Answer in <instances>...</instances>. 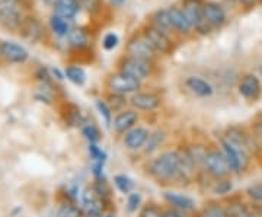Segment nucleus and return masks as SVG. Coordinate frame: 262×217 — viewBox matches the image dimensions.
Returning a JSON list of instances; mask_svg holds the SVG:
<instances>
[{
  "instance_id": "nucleus-37",
  "label": "nucleus",
  "mask_w": 262,
  "mask_h": 217,
  "mask_svg": "<svg viewBox=\"0 0 262 217\" xmlns=\"http://www.w3.org/2000/svg\"><path fill=\"white\" fill-rule=\"evenodd\" d=\"M232 188H233L232 181L229 180V178H225V180L215 181L214 185L211 187V191L215 196H227L232 191Z\"/></svg>"
},
{
  "instance_id": "nucleus-28",
  "label": "nucleus",
  "mask_w": 262,
  "mask_h": 217,
  "mask_svg": "<svg viewBox=\"0 0 262 217\" xmlns=\"http://www.w3.org/2000/svg\"><path fill=\"white\" fill-rule=\"evenodd\" d=\"M67 106V111L66 113H63V115H66L64 117V121L69 125H83L84 121L83 118H82V113H80V110L77 108V106H75V105H70L67 104L66 105Z\"/></svg>"
},
{
  "instance_id": "nucleus-22",
  "label": "nucleus",
  "mask_w": 262,
  "mask_h": 217,
  "mask_svg": "<svg viewBox=\"0 0 262 217\" xmlns=\"http://www.w3.org/2000/svg\"><path fill=\"white\" fill-rule=\"evenodd\" d=\"M79 12H80L79 0H58L54 6V13L67 20H73Z\"/></svg>"
},
{
  "instance_id": "nucleus-9",
  "label": "nucleus",
  "mask_w": 262,
  "mask_h": 217,
  "mask_svg": "<svg viewBox=\"0 0 262 217\" xmlns=\"http://www.w3.org/2000/svg\"><path fill=\"white\" fill-rule=\"evenodd\" d=\"M125 56L136 57V58H141V60H149V61H155L156 63L158 53L151 48V46L146 41V38L139 32V34L133 35L127 41V44H125Z\"/></svg>"
},
{
  "instance_id": "nucleus-15",
  "label": "nucleus",
  "mask_w": 262,
  "mask_h": 217,
  "mask_svg": "<svg viewBox=\"0 0 262 217\" xmlns=\"http://www.w3.org/2000/svg\"><path fill=\"white\" fill-rule=\"evenodd\" d=\"M169 12V18H170V24H172V28H173V32L178 34L181 37H188L194 32V28L192 25L189 24V20L187 19V16L184 15L182 9L179 8L178 5H173L168 8Z\"/></svg>"
},
{
  "instance_id": "nucleus-1",
  "label": "nucleus",
  "mask_w": 262,
  "mask_h": 217,
  "mask_svg": "<svg viewBox=\"0 0 262 217\" xmlns=\"http://www.w3.org/2000/svg\"><path fill=\"white\" fill-rule=\"evenodd\" d=\"M147 170L151 178L162 182L170 184L182 181V166L178 150L162 151L155 159H151L147 165Z\"/></svg>"
},
{
  "instance_id": "nucleus-10",
  "label": "nucleus",
  "mask_w": 262,
  "mask_h": 217,
  "mask_svg": "<svg viewBox=\"0 0 262 217\" xmlns=\"http://www.w3.org/2000/svg\"><path fill=\"white\" fill-rule=\"evenodd\" d=\"M18 34L31 44H38L46 38L47 29H46V25L37 16L28 15L24 18V22L19 28Z\"/></svg>"
},
{
  "instance_id": "nucleus-39",
  "label": "nucleus",
  "mask_w": 262,
  "mask_h": 217,
  "mask_svg": "<svg viewBox=\"0 0 262 217\" xmlns=\"http://www.w3.org/2000/svg\"><path fill=\"white\" fill-rule=\"evenodd\" d=\"M141 206V196L139 192H130L128 196H127V210L130 211V213H134V211H137Z\"/></svg>"
},
{
  "instance_id": "nucleus-4",
  "label": "nucleus",
  "mask_w": 262,
  "mask_h": 217,
  "mask_svg": "<svg viewBox=\"0 0 262 217\" xmlns=\"http://www.w3.org/2000/svg\"><path fill=\"white\" fill-rule=\"evenodd\" d=\"M204 0H182L179 8L182 9L184 15L187 16L189 24L192 25L194 32L200 35H208L211 29L207 27L203 19V8H204Z\"/></svg>"
},
{
  "instance_id": "nucleus-24",
  "label": "nucleus",
  "mask_w": 262,
  "mask_h": 217,
  "mask_svg": "<svg viewBox=\"0 0 262 217\" xmlns=\"http://www.w3.org/2000/svg\"><path fill=\"white\" fill-rule=\"evenodd\" d=\"M64 76L67 80H70L76 86H83L86 83V79H88L83 67L77 66V64H69V66H66Z\"/></svg>"
},
{
  "instance_id": "nucleus-51",
  "label": "nucleus",
  "mask_w": 262,
  "mask_h": 217,
  "mask_svg": "<svg viewBox=\"0 0 262 217\" xmlns=\"http://www.w3.org/2000/svg\"><path fill=\"white\" fill-rule=\"evenodd\" d=\"M259 2H261V3H262V0H259Z\"/></svg>"
},
{
  "instance_id": "nucleus-47",
  "label": "nucleus",
  "mask_w": 262,
  "mask_h": 217,
  "mask_svg": "<svg viewBox=\"0 0 262 217\" xmlns=\"http://www.w3.org/2000/svg\"><path fill=\"white\" fill-rule=\"evenodd\" d=\"M256 130L259 133V136H262V117L256 121Z\"/></svg>"
},
{
  "instance_id": "nucleus-26",
  "label": "nucleus",
  "mask_w": 262,
  "mask_h": 217,
  "mask_svg": "<svg viewBox=\"0 0 262 217\" xmlns=\"http://www.w3.org/2000/svg\"><path fill=\"white\" fill-rule=\"evenodd\" d=\"M95 106H96V110H98V113L99 115L102 117L103 123H105V127H111L113 125L114 121V113L113 110H111V106L108 105V102L103 99V98H99V99H96L95 101Z\"/></svg>"
},
{
  "instance_id": "nucleus-49",
  "label": "nucleus",
  "mask_w": 262,
  "mask_h": 217,
  "mask_svg": "<svg viewBox=\"0 0 262 217\" xmlns=\"http://www.w3.org/2000/svg\"><path fill=\"white\" fill-rule=\"evenodd\" d=\"M259 73H261V76H262V66L259 67Z\"/></svg>"
},
{
  "instance_id": "nucleus-42",
  "label": "nucleus",
  "mask_w": 262,
  "mask_h": 217,
  "mask_svg": "<svg viewBox=\"0 0 262 217\" xmlns=\"http://www.w3.org/2000/svg\"><path fill=\"white\" fill-rule=\"evenodd\" d=\"M185 214H187V213H182V211L175 210V208L172 207L165 208V217H187Z\"/></svg>"
},
{
  "instance_id": "nucleus-23",
  "label": "nucleus",
  "mask_w": 262,
  "mask_h": 217,
  "mask_svg": "<svg viewBox=\"0 0 262 217\" xmlns=\"http://www.w3.org/2000/svg\"><path fill=\"white\" fill-rule=\"evenodd\" d=\"M72 28H73V27L70 25V20L58 16L56 13L51 15V18H50V29H51V32H53L56 37L67 38V35H69V32H70V29Z\"/></svg>"
},
{
  "instance_id": "nucleus-25",
  "label": "nucleus",
  "mask_w": 262,
  "mask_h": 217,
  "mask_svg": "<svg viewBox=\"0 0 262 217\" xmlns=\"http://www.w3.org/2000/svg\"><path fill=\"white\" fill-rule=\"evenodd\" d=\"M165 139H166V134H165V132H163V130L150 132L149 139H147V142H146L144 147H143L144 153H146V155H151L153 151L158 150L160 146L163 144Z\"/></svg>"
},
{
  "instance_id": "nucleus-21",
  "label": "nucleus",
  "mask_w": 262,
  "mask_h": 217,
  "mask_svg": "<svg viewBox=\"0 0 262 217\" xmlns=\"http://www.w3.org/2000/svg\"><path fill=\"white\" fill-rule=\"evenodd\" d=\"M150 27L153 28L159 29L162 32L168 34V35H175L173 32V28H172V24H170V18H169V12L168 9H159L156 12H153L149 16V20H147Z\"/></svg>"
},
{
  "instance_id": "nucleus-43",
  "label": "nucleus",
  "mask_w": 262,
  "mask_h": 217,
  "mask_svg": "<svg viewBox=\"0 0 262 217\" xmlns=\"http://www.w3.org/2000/svg\"><path fill=\"white\" fill-rule=\"evenodd\" d=\"M234 2H237L239 5H242V6H246V8H251L253 5H256L259 0H234Z\"/></svg>"
},
{
  "instance_id": "nucleus-46",
  "label": "nucleus",
  "mask_w": 262,
  "mask_h": 217,
  "mask_svg": "<svg viewBox=\"0 0 262 217\" xmlns=\"http://www.w3.org/2000/svg\"><path fill=\"white\" fill-rule=\"evenodd\" d=\"M110 2H111V5L117 6V8H120V6H122L125 3V0H110Z\"/></svg>"
},
{
  "instance_id": "nucleus-2",
  "label": "nucleus",
  "mask_w": 262,
  "mask_h": 217,
  "mask_svg": "<svg viewBox=\"0 0 262 217\" xmlns=\"http://www.w3.org/2000/svg\"><path fill=\"white\" fill-rule=\"evenodd\" d=\"M117 69L118 72L131 76L137 80H144L155 75L156 70V63L149 61V60H141L131 56H121L117 61Z\"/></svg>"
},
{
  "instance_id": "nucleus-13",
  "label": "nucleus",
  "mask_w": 262,
  "mask_h": 217,
  "mask_svg": "<svg viewBox=\"0 0 262 217\" xmlns=\"http://www.w3.org/2000/svg\"><path fill=\"white\" fill-rule=\"evenodd\" d=\"M239 94L244 96L248 101H258L262 95V85L258 76L253 73H246L241 77L239 85H237Z\"/></svg>"
},
{
  "instance_id": "nucleus-20",
  "label": "nucleus",
  "mask_w": 262,
  "mask_h": 217,
  "mask_svg": "<svg viewBox=\"0 0 262 217\" xmlns=\"http://www.w3.org/2000/svg\"><path fill=\"white\" fill-rule=\"evenodd\" d=\"M185 86L187 89L198 98H210L214 94V88L206 79L200 76H189L185 79Z\"/></svg>"
},
{
  "instance_id": "nucleus-30",
  "label": "nucleus",
  "mask_w": 262,
  "mask_h": 217,
  "mask_svg": "<svg viewBox=\"0 0 262 217\" xmlns=\"http://www.w3.org/2000/svg\"><path fill=\"white\" fill-rule=\"evenodd\" d=\"M92 188L96 192V196L101 197L102 200H105V201H108V200L113 197V189L110 187V184L105 181V178H95Z\"/></svg>"
},
{
  "instance_id": "nucleus-41",
  "label": "nucleus",
  "mask_w": 262,
  "mask_h": 217,
  "mask_svg": "<svg viewBox=\"0 0 262 217\" xmlns=\"http://www.w3.org/2000/svg\"><path fill=\"white\" fill-rule=\"evenodd\" d=\"M246 196L252 200L253 203H262V184H253L246 189Z\"/></svg>"
},
{
  "instance_id": "nucleus-27",
  "label": "nucleus",
  "mask_w": 262,
  "mask_h": 217,
  "mask_svg": "<svg viewBox=\"0 0 262 217\" xmlns=\"http://www.w3.org/2000/svg\"><path fill=\"white\" fill-rule=\"evenodd\" d=\"M226 208H227V213L230 217H252L248 204H245L239 200H232Z\"/></svg>"
},
{
  "instance_id": "nucleus-38",
  "label": "nucleus",
  "mask_w": 262,
  "mask_h": 217,
  "mask_svg": "<svg viewBox=\"0 0 262 217\" xmlns=\"http://www.w3.org/2000/svg\"><path fill=\"white\" fill-rule=\"evenodd\" d=\"M89 155L94 163H99V165H105L106 162V153L96 144V143H89Z\"/></svg>"
},
{
  "instance_id": "nucleus-16",
  "label": "nucleus",
  "mask_w": 262,
  "mask_h": 217,
  "mask_svg": "<svg viewBox=\"0 0 262 217\" xmlns=\"http://www.w3.org/2000/svg\"><path fill=\"white\" fill-rule=\"evenodd\" d=\"M137 123H139V113L136 110H124L114 117V132L117 134H125L130 132L131 128L137 127L136 125Z\"/></svg>"
},
{
  "instance_id": "nucleus-35",
  "label": "nucleus",
  "mask_w": 262,
  "mask_h": 217,
  "mask_svg": "<svg viewBox=\"0 0 262 217\" xmlns=\"http://www.w3.org/2000/svg\"><path fill=\"white\" fill-rule=\"evenodd\" d=\"M82 133L89 143H98L101 140V132L95 124L84 123L82 125Z\"/></svg>"
},
{
  "instance_id": "nucleus-3",
  "label": "nucleus",
  "mask_w": 262,
  "mask_h": 217,
  "mask_svg": "<svg viewBox=\"0 0 262 217\" xmlns=\"http://www.w3.org/2000/svg\"><path fill=\"white\" fill-rule=\"evenodd\" d=\"M140 34L158 53V56H170L175 51V41L172 39V37L159 29L150 27L149 24H146L141 28Z\"/></svg>"
},
{
  "instance_id": "nucleus-32",
  "label": "nucleus",
  "mask_w": 262,
  "mask_h": 217,
  "mask_svg": "<svg viewBox=\"0 0 262 217\" xmlns=\"http://www.w3.org/2000/svg\"><path fill=\"white\" fill-rule=\"evenodd\" d=\"M114 185L124 196H128L130 192H133V188H134V182L127 175H115L114 177Z\"/></svg>"
},
{
  "instance_id": "nucleus-50",
  "label": "nucleus",
  "mask_w": 262,
  "mask_h": 217,
  "mask_svg": "<svg viewBox=\"0 0 262 217\" xmlns=\"http://www.w3.org/2000/svg\"><path fill=\"white\" fill-rule=\"evenodd\" d=\"M105 217H114V216H105Z\"/></svg>"
},
{
  "instance_id": "nucleus-45",
  "label": "nucleus",
  "mask_w": 262,
  "mask_h": 217,
  "mask_svg": "<svg viewBox=\"0 0 262 217\" xmlns=\"http://www.w3.org/2000/svg\"><path fill=\"white\" fill-rule=\"evenodd\" d=\"M46 6H48V8H53L54 9V6H56V3L58 2V0H41Z\"/></svg>"
},
{
  "instance_id": "nucleus-44",
  "label": "nucleus",
  "mask_w": 262,
  "mask_h": 217,
  "mask_svg": "<svg viewBox=\"0 0 262 217\" xmlns=\"http://www.w3.org/2000/svg\"><path fill=\"white\" fill-rule=\"evenodd\" d=\"M50 73H51L53 76H56L57 80H63V79L66 77L64 73H61V72H60L58 69H51V70H50Z\"/></svg>"
},
{
  "instance_id": "nucleus-33",
  "label": "nucleus",
  "mask_w": 262,
  "mask_h": 217,
  "mask_svg": "<svg viewBox=\"0 0 262 217\" xmlns=\"http://www.w3.org/2000/svg\"><path fill=\"white\" fill-rule=\"evenodd\" d=\"M83 211L76 206L73 201H66L64 204H61V207L58 208L57 217H82Z\"/></svg>"
},
{
  "instance_id": "nucleus-34",
  "label": "nucleus",
  "mask_w": 262,
  "mask_h": 217,
  "mask_svg": "<svg viewBox=\"0 0 262 217\" xmlns=\"http://www.w3.org/2000/svg\"><path fill=\"white\" fill-rule=\"evenodd\" d=\"M139 217H165V208H162L155 203H149L140 208Z\"/></svg>"
},
{
  "instance_id": "nucleus-19",
  "label": "nucleus",
  "mask_w": 262,
  "mask_h": 217,
  "mask_svg": "<svg viewBox=\"0 0 262 217\" xmlns=\"http://www.w3.org/2000/svg\"><path fill=\"white\" fill-rule=\"evenodd\" d=\"M91 32L83 27H73L70 29L69 35H67V44L72 50L76 51H84L89 50L91 47Z\"/></svg>"
},
{
  "instance_id": "nucleus-31",
  "label": "nucleus",
  "mask_w": 262,
  "mask_h": 217,
  "mask_svg": "<svg viewBox=\"0 0 262 217\" xmlns=\"http://www.w3.org/2000/svg\"><path fill=\"white\" fill-rule=\"evenodd\" d=\"M108 105L111 106V110L114 111H118V113H121L124 111V106H127V104H130V101H127V96L125 95H120V94H113V92H110L108 96H106V99H105Z\"/></svg>"
},
{
  "instance_id": "nucleus-11",
  "label": "nucleus",
  "mask_w": 262,
  "mask_h": 217,
  "mask_svg": "<svg viewBox=\"0 0 262 217\" xmlns=\"http://www.w3.org/2000/svg\"><path fill=\"white\" fill-rule=\"evenodd\" d=\"M203 19L211 31L220 29L227 22V13L225 8L217 2H206L203 8Z\"/></svg>"
},
{
  "instance_id": "nucleus-17",
  "label": "nucleus",
  "mask_w": 262,
  "mask_h": 217,
  "mask_svg": "<svg viewBox=\"0 0 262 217\" xmlns=\"http://www.w3.org/2000/svg\"><path fill=\"white\" fill-rule=\"evenodd\" d=\"M150 136V130L146 128V127H134L131 128L130 132L124 134V139H122V143L124 146L128 149V150H140L144 147V144L147 142Z\"/></svg>"
},
{
  "instance_id": "nucleus-6",
  "label": "nucleus",
  "mask_w": 262,
  "mask_h": 217,
  "mask_svg": "<svg viewBox=\"0 0 262 217\" xmlns=\"http://www.w3.org/2000/svg\"><path fill=\"white\" fill-rule=\"evenodd\" d=\"M203 169L215 181L225 180L232 173V170L226 162L225 155L222 153V150H217V149H208L204 158Z\"/></svg>"
},
{
  "instance_id": "nucleus-14",
  "label": "nucleus",
  "mask_w": 262,
  "mask_h": 217,
  "mask_svg": "<svg viewBox=\"0 0 262 217\" xmlns=\"http://www.w3.org/2000/svg\"><path fill=\"white\" fill-rule=\"evenodd\" d=\"M162 104V98L155 92H137L130 98V105L137 111L151 113Z\"/></svg>"
},
{
  "instance_id": "nucleus-5",
  "label": "nucleus",
  "mask_w": 262,
  "mask_h": 217,
  "mask_svg": "<svg viewBox=\"0 0 262 217\" xmlns=\"http://www.w3.org/2000/svg\"><path fill=\"white\" fill-rule=\"evenodd\" d=\"M105 86H106L108 92L127 96V95H134L140 92L141 82L134 79V77H131V76L125 75V73L117 72V73H113V75L106 77Z\"/></svg>"
},
{
  "instance_id": "nucleus-7",
  "label": "nucleus",
  "mask_w": 262,
  "mask_h": 217,
  "mask_svg": "<svg viewBox=\"0 0 262 217\" xmlns=\"http://www.w3.org/2000/svg\"><path fill=\"white\" fill-rule=\"evenodd\" d=\"M220 144H222L220 150L225 155L226 162H227L229 168L232 170V173H242V172H245V169L249 165V161H251L249 159L251 155H248V153H245L241 149H237L232 143L227 142L225 137H222Z\"/></svg>"
},
{
  "instance_id": "nucleus-8",
  "label": "nucleus",
  "mask_w": 262,
  "mask_h": 217,
  "mask_svg": "<svg viewBox=\"0 0 262 217\" xmlns=\"http://www.w3.org/2000/svg\"><path fill=\"white\" fill-rule=\"evenodd\" d=\"M25 15L19 8L18 2H10L0 6V28L8 32H18Z\"/></svg>"
},
{
  "instance_id": "nucleus-29",
  "label": "nucleus",
  "mask_w": 262,
  "mask_h": 217,
  "mask_svg": "<svg viewBox=\"0 0 262 217\" xmlns=\"http://www.w3.org/2000/svg\"><path fill=\"white\" fill-rule=\"evenodd\" d=\"M201 217H230L227 208L223 207L220 203H208L201 210Z\"/></svg>"
},
{
  "instance_id": "nucleus-18",
  "label": "nucleus",
  "mask_w": 262,
  "mask_h": 217,
  "mask_svg": "<svg viewBox=\"0 0 262 217\" xmlns=\"http://www.w3.org/2000/svg\"><path fill=\"white\" fill-rule=\"evenodd\" d=\"M163 200L168 203L169 207L179 210L182 213H189L195 210V201L191 199L189 196L175 192V191H165L163 192Z\"/></svg>"
},
{
  "instance_id": "nucleus-12",
  "label": "nucleus",
  "mask_w": 262,
  "mask_h": 217,
  "mask_svg": "<svg viewBox=\"0 0 262 217\" xmlns=\"http://www.w3.org/2000/svg\"><path fill=\"white\" fill-rule=\"evenodd\" d=\"M0 53L5 61L13 64H24L29 58L28 50L13 41H0Z\"/></svg>"
},
{
  "instance_id": "nucleus-48",
  "label": "nucleus",
  "mask_w": 262,
  "mask_h": 217,
  "mask_svg": "<svg viewBox=\"0 0 262 217\" xmlns=\"http://www.w3.org/2000/svg\"><path fill=\"white\" fill-rule=\"evenodd\" d=\"M86 217H105L103 213H86Z\"/></svg>"
},
{
  "instance_id": "nucleus-40",
  "label": "nucleus",
  "mask_w": 262,
  "mask_h": 217,
  "mask_svg": "<svg viewBox=\"0 0 262 217\" xmlns=\"http://www.w3.org/2000/svg\"><path fill=\"white\" fill-rule=\"evenodd\" d=\"M120 42V38L115 32H108L102 39V47L106 50V51H113L114 48H117Z\"/></svg>"
},
{
  "instance_id": "nucleus-36",
  "label": "nucleus",
  "mask_w": 262,
  "mask_h": 217,
  "mask_svg": "<svg viewBox=\"0 0 262 217\" xmlns=\"http://www.w3.org/2000/svg\"><path fill=\"white\" fill-rule=\"evenodd\" d=\"M80 10L88 12L89 15H96L103 9V0H79Z\"/></svg>"
}]
</instances>
